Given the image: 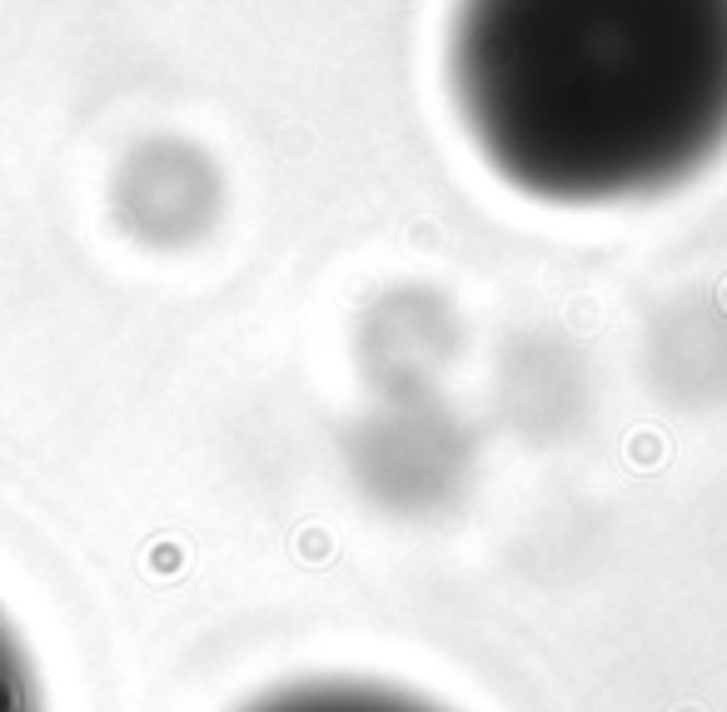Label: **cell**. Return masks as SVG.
Listing matches in <instances>:
<instances>
[{
	"label": "cell",
	"instance_id": "6da1fadb",
	"mask_svg": "<svg viewBox=\"0 0 727 712\" xmlns=\"http://www.w3.org/2000/svg\"><path fill=\"white\" fill-rule=\"evenodd\" d=\"M448 80L514 190L643 200L727 145V0H459Z\"/></svg>",
	"mask_w": 727,
	"mask_h": 712
},
{
	"label": "cell",
	"instance_id": "7a4b0ae2",
	"mask_svg": "<svg viewBox=\"0 0 727 712\" xmlns=\"http://www.w3.org/2000/svg\"><path fill=\"white\" fill-rule=\"evenodd\" d=\"M239 712H444L438 702L374 678H304L259 692Z\"/></svg>",
	"mask_w": 727,
	"mask_h": 712
},
{
	"label": "cell",
	"instance_id": "3957f363",
	"mask_svg": "<svg viewBox=\"0 0 727 712\" xmlns=\"http://www.w3.org/2000/svg\"><path fill=\"white\" fill-rule=\"evenodd\" d=\"M0 712H45L40 678L25 653V638L15 633V622L0 613Z\"/></svg>",
	"mask_w": 727,
	"mask_h": 712
}]
</instances>
